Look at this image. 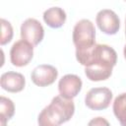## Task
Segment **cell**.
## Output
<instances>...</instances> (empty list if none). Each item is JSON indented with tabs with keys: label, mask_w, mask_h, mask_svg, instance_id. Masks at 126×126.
<instances>
[{
	"label": "cell",
	"mask_w": 126,
	"mask_h": 126,
	"mask_svg": "<svg viewBox=\"0 0 126 126\" xmlns=\"http://www.w3.org/2000/svg\"><path fill=\"white\" fill-rule=\"evenodd\" d=\"M125 34H126V20H125Z\"/></svg>",
	"instance_id": "17"
},
{
	"label": "cell",
	"mask_w": 126,
	"mask_h": 126,
	"mask_svg": "<svg viewBox=\"0 0 126 126\" xmlns=\"http://www.w3.org/2000/svg\"><path fill=\"white\" fill-rule=\"evenodd\" d=\"M43 21L52 29L61 28L66 21V13L60 7H51L44 11Z\"/></svg>",
	"instance_id": "11"
},
{
	"label": "cell",
	"mask_w": 126,
	"mask_h": 126,
	"mask_svg": "<svg viewBox=\"0 0 126 126\" xmlns=\"http://www.w3.org/2000/svg\"><path fill=\"white\" fill-rule=\"evenodd\" d=\"M0 85L3 90L9 93H19L24 90L26 80L21 73L9 71L1 75Z\"/></svg>",
	"instance_id": "10"
},
{
	"label": "cell",
	"mask_w": 126,
	"mask_h": 126,
	"mask_svg": "<svg viewBox=\"0 0 126 126\" xmlns=\"http://www.w3.org/2000/svg\"><path fill=\"white\" fill-rule=\"evenodd\" d=\"M1 29H2V33H1V39L0 43L1 45H5L8 42H10L13 38V28L10 22L6 21L5 19H1Z\"/></svg>",
	"instance_id": "14"
},
{
	"label": "cell",
	"mask_w": 126,
	"mask_h": 126,
	"mask_svg": "<svg viewBox=\"0 0 126 126\" xmlns=\"http://www.w3.org/2000/svg\"><path fill=\"white\" fill-rule=\"evenodd\" d=\"M95 22L98 29L108 35L115 34L120 28V20L117 14L109 9L100 10L96 14Z\"/></svg>",
	"instance_id": "7"
},
{
	"label": "cell",
	"mask_w": 126,
	"mask_h": 126,
	"mask_svg": "<svg viewBox=\"0 0 126 126\" xmlns=\"http://www.w3.org/2000/svg\"><path fill=\"white\" fill-rule=\"evenodd\" d=\"M33 57V46L24 40L20 39L16 41L10 50L11 63L16 67H24L28 65Z\"/></svg>",
	"instance_id": "5"
},
{
	"label": "cell",
	"mask_w": 126,
	"mask_h": 126,
	"mask_svg": "<svg viewBox=\"0 0 126 126\" xmlns=\"http://www.w3.org/2000/svg\"><path fill=\"white\" fill-rule=\"evenodd\" d=\"M74 112L75 104L72 99L56 95L38 114V126H61L72 118Z\"/></svg>",
	"instance_id": "2"
},
{
	"label": "cell",
	"mask_w": 126,
	"mask_h": 126,
	"mask_svg": "<svg viewBox=\"0 0 126 126\" xmlns=\"http://www.w3.org/2000/svg\"><path fill=\"white\" fill-rule=\"evenodd\" d=\"M15 113V105L14 102L6 97L1 95L0 96V120L1 126H6L8 120H10Z\"/></svg>",
	"instance_id": "13"
},
{
	"label": "cell",
	"mask_w": 126,
	"mask_h": 126,
	"mask_svg": "<svg viewBox=\"0 0 126 126\" xmlns=\"http://www.w3.org/2000/svg\"><path fill=\"white\" fill-rule=\"evenodd\" d=\"M78 62L85 66V74L90 81L107 80L117 62L116 51L107 44H96L85 51H76Z\"/></svg>",
	"instance_id": "1"
},
{
	"label": "cell",
	"mask_w": 126,
	"mask_h": 126,
	"mask_svg": "<svg viewBox=\"0 0 126 126\" xmlns=\"http://www.w3.org/2000/svg\"><path fill=\"white\" fill-rule=\"evenodd\" d=\"M73 42L76 51H85L95 45V29L88 19H82L76 23L73 29Z\"/></svg>",
	"instance_id": "3"
},
{
	"label": "cell",
	"mask_w": 126,
	"mask_h": 126,
	"mask_svg": "<svg viewBox=\"0 0 126 126\" xmlns=\"http://www.w3.org/2000/svg\"><path fill=\"white\" fill-rule=\"evenodd\" d=\"M44 36V29L39 21L33 18L27 19L21 26L22 39L30 42L32 46L37 45Z\"/></svg>",
	"instance_id": "6"
},
{
	"label": "cell",
	"mask_w": 126,
	"mask_h": 126,
	"mask_svg": "<svg viewBox=\"0 0 126 126\" xmlns=\"http://www.w3.org/2000/svg\"><path fill=\"white\" fill-rule=\"evenodd\" d=\"M57 77V69L54 66L48 64H41L36 66L31 74L32 83L38 87H47L49 85H52Z\"/></svg>",
	"instance_id": "8"
},
{
	"label": "cell",
	"mask_w": 126,
	"mask_h": 126,
	"mask_svg": "<svg viewBox=\"0 0 126 126\" xmlns=\"http://www.w3.org/2000/svg\"><path fill=\"white\" fill-rule=\"evenodd\" d=\"M82 80L75 74H67L63 76L58 83V91L62 97L72 99L78 95L82 90Z\"/></svg>",
	"instance_id": "9"
},
{
	"label": "cell",
	"mask_w": 126,
	"mask_h": 126,
	"mask_svg": "<svg viewBox=\"0 0 126 126\" xmlns=\"http://www.w3.org/2000/svg\"><path fill=\"white\" fill-rule=\"evenodd\" d=\"M113 113L121 126H126V93L118 94L113 101Z\"/></svg>",
	"instance_id": "12"
},
{
	"label": "cell",
	"mask_w": 126,
	"mask_h": 126,
	"mask_svg": "<svg viewBox=\"0 0 126 126\" xmlns=\"http://www.w3.org/2000/svg\"><path fill=\"white\" fill-rule=\"evenodd\" d=\"M88 126H110V124L105 118L101 116H97L90 120V122L88 123Z\"/></svg>",
	"instance_id": "15"
},
{
	"label": "cell",
	"mask_w": 126,
	"mask_h": 126,
	"mask_svg": "<svg viewBox=\"0 0 126 126\" xmlns=\"http://www.w3.org/2000/svg\"><path fill=\"white\" fill-rule=\"evenodd\" d=\"M123 53H124V57H125V59H126V44H125V46H124V50H123Z\"/></svg>",
	"instance_id": "16"
},
{
	"label": "cell",
	"mask_w": 126,
	"mask_h": 126,
	"mask_svg": "<svg viewBox=\"0 0 126 126\" xmlns=\"http://www.w3.org/2000/svg\"><path fill=\"white\" fill-rule=\"evenodd\" d=\"M111 99L112 92L108 88H93L85 96V104L92 110H103L109 106Z\"/></svg>",
	"instance_id": "4"
}]
</instances>
